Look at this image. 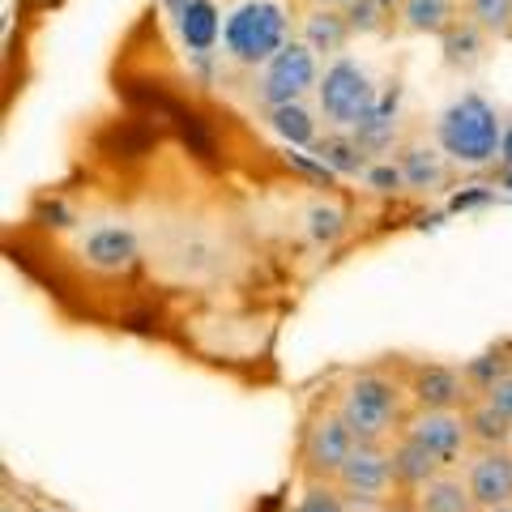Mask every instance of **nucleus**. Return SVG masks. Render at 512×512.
Listing matches in <instances>:
<instances>
[{"label": "nucleus", "mask_w": 512, "mask_h": 512, "mask_svg": "<svg viewBox=\"0 0 512 512\" xmlns=\"http://www.w3.org/2000/svg\"><path fill=\"white\" fill-rule=\"evenodd\" d=\"M329 393H333V406H338L342 423L355 431L359 444H393L414 410L402 372H384V367L346 372Z\"/></svg>", "instance_id": "f257e3e1"}, {"label": "nucleus", "mask_w": 512, "mask_h": 512, "mask_svg": "<svg viewBox=\"0 0 512 512\" xmlns=\"http://www.w3.org/2000/svg\"><path fill=\"white\" fill-rule=\"evenodd\" d=\"M431 141L444 150V158L453 167H491L500 163V146H504V116L495 111V103H487L483 94H461V99L448 103L436 124H431Z\"/></svg>", "instance_id": "f03ea898"}, {"label": "nucleus", "mask_w": 512, "mask_h": 512, "mask_svg": "<svg viewBox=\"0 0 512 512\" xmlns=\"http://www.w3.org/2000/svg\"><path fill=\"white\" fill-rule=\"evenodd\" d=\"M291 43V9L282 0H239L222 18V56L239 69H265Z\"/></svg>", "instance_id": "7ed1b4c3"}, {"label": "nucleus", "mask_w": 512, "mask_h": 512, "mask_svg": "<svg viewBox=\"0 0 512 512\" xmlns=\"http://www.w3.org/2000/svg\"><path fill=\"white\" fill-rule=\"evenodd\" d=\"M312 99H316V111L329 133H359L367 116L380 107V90L372 82V73H367L355 56H338L325 64Z\"/></svg>", "instance_id": "20e7f679"}, {"label": "nucleus", "mask_w": 512, "mask_h": 512, "mask_svg": "<svg viewBox=\"0 0 512 512\" xmlns=\"http://www.w3.org/2000/svg\"><path fill=\"white\" fill-rule=\"evenodd\" d=\"M355 448H359L355 431L342 423L338 406H333V393H325L312 406L308 419H303V431H299V474H303V483H333Z\"/></svg>", "instance_id": "39448f33"}, {"label": "nucleus", "mask_w": 512, "mask_h": 512, "mask_svg": "<svg viewBox=\"0 0 512 512\" xmlns=\"http://www.w3.org/2000/svg\"><path fill=\"white\" fill-rule=\"evenodd\" d=\"M320 73H325L320 56L308 52L299 39H291L265 69L252 73V99L261 103V111L286 107V103H308V94H316L320 86Z\"/></svg>", "instance_id": "423d86ee"}, {"label": "nucleus", "mask_w": 512, "mask_h": 512, "mask_svg": "<svg viewBox=\"0 0 512 512\" xmlns=\"http://www.w3.org/2000/svg\"><path fill=\"white\" fill-rule=\"evenodd\" d=\"M402 436L436 457L444 470H457L461 461H470V453H474L466 410H410Z\"/></svg>", "instance_id": "0eeeda50"}, {"label": "nucleus", "mask_w": 512, "mask_h": 512, "mask_svg": "<svg viewBox=\"0 0 512 512\" xmlns=\"http://www.w3.org/2000/svg\"><path fill=\"white\" fill-rule=\"evenodd\" d=\"M402 380L414 410H466L478 397L466 367H453V363H427V359L406 363Z\"/></svg>", "instance_id": "6e6552de"}, {"label": "nucleus", "mask_w": 512, "mask_h": 512, "mask_svg": "<svg viewBox=\"0 0 512 512\" xmlns=\"http://www.w3.org/2000/svg\"><path fill=\"white\" fill-rule=\"evenodd\" d=\"M333 487L346 495V504H389L393 495H402L393 478L389 444H359L342 474L333 478Z\"/></svg>", "instance_id": "1a4fd4ad"}, {"label": "nucleus", "mask_w": 512, "mask_h": 512, "mask_svg": "<svg viewBox=\"0 0 512 512\" xmlns=\"http://www.w3.org/2000/svg\"><path fill=\"white\" fill-rule=\"evenodd\" d=\"M461 474L478 508L512 504V448H474Z\"/></svg>", "instance_id": "9d476101"}, {"label": "nucleus", "mask_w": 512, "mask_h": 512, "mask_svg": "<svg viewBox=\"0 0 512 512\" xmlns=\"http://www.w3.org/2000/svg\"><path fill=\"white\" fill-rule=\"evenodd\" d=\"M350 35H355V30H350L346 13H338V9H303L299 22H295V39L308 47V52H316L325 64L346 56Z\"/></svg>", "instance_id": "9b49d317"}, {"label": "nucleus", "mask_w": 512, "mask_h": 512, "mask_svg": "<svg viewBox=\"0 0 512 512\" xmlns=\"http://www.w3.org/2000/svg\"><path fill=\"white\" fill-rule=\"evenodd\" d=\"M393 154H397L393 163L402 167L406 188H414V192H436V188L448 184V167H453V163L444 158V150L436 146V141H406V146H397Z\"/></svg>", "instance_id": "f8f14e48"}, {"label": "nucleus", "mask_w": 512, "mask_h": 512, "mask_svg": "<svg viewBox=\"0 0 512 512\" xmlns=\"http://www.w3.org/2000/svg\"><path fill=\"white\" fill-rule=\"evenodd\" d=\"M393 18H397V30H406V35L444 39L461 22V0H402L393 9Z\"/></svg>", "instance_id": "ddd939ff"}, {"label": "nucleus", "mask_w": 512, "mask_h": 512, "mask_svg": "<svg viewBox=\"0 0 512 512\" xmlns=\"http://www.w3.org/2000/svg\"><path fill=\"white\" fill-rule=\"evenodd\" d=\"M82 256L90 269H103V274H116L137 261V235L128 227H94L82 239Z\"/></svg>", "instance_id": "4468645a"}, {"label": "nucleus", "mask_w": 512, "mask_h": 512, "mask_svg": "<svg viewBox=\"0 0 512 512\" xmlns=\"http://www.w3.org/2000/svg\"><path fill=\"white\" fill-rule=\"evenodd\" d=\"M406 500H410V512H483L466 487V474H457V470L436 474L414 495H406Z\"/></svg>", "instance_id": "2eb2a0df"}, {"label": "nucleus", "mask_w": 512, "mask_h": 512, "mask_svg": "<svg viewBox=\"0 0 512 512\" xmlns=\"http://www.w3.org/2000/svg\"><path fill=\"white\" fill-rule=\"evenodd\" d=\"M175 30H180V43L188 52H214L222 43V18H218V5L214 0H188V5L175 13Z\"/></svg>", "instance_id": "dca6fc26"}, {"label": "nucleus", "mask_w": 512, "mask_h": 512, "mask_svg": "<svg viewBox=\"0 0 512 512\" xmlns=\"http://www.w3.org/2000/svg\"><path fill=\"white\" fill-rule=\"evenodd\" d=\"M389 461H393V478H397V491L402 495H414L423 483H431L436 474H444V466L431 453H423L414 440H406V436H397L393 444H389Z\"/></svg>", "instance_id": "f3484780"}, {"label": "nucleus", "mask_w": 512, "mask_h": 512, "mask_svg": "<svg viewBox=\"0 0 512 512\" xmlns=\"http://www.w3.org/2000/svg\"><path fill=\"white\" fill-rule=\"evenodd\" d=\"M265 124L274 128V133L282 141H291V146H308L316 150V141H320V111L308 107V103H286V107H269L265 111Z\"/></svg>", "instance_id": "a211bd4d"}, {"label": "nucleus", "mask_w": 512, "mask_h": 512, "mask_svg": "<svg viewBox=\"0 0 512 512\" xmlns=\"http://www.w3.org/2000/svg\"><path fill=\"white\" fill-rule=\"evenodd\" d=\"M440 43H444V64L448 69H461V73L478 69V64L487 60V52H491V35H483V30H478L474 22H466V18L448 30Z\"/></svg>", "instance_id": "6ab92c4d"}, {"label": "nucleus", "mask_w": 512, "mask_h": 512, "mask_svg": "<svg viewBox=\"0 0 512 512\" xmlns=\"http://www.w3.org/2000/svg\"><path fill=\"white\" fill-rule=\"evenodd\" d=\"M466 427H470L474 448H512V423L487 402V397H474L466 406Z\"/></svg>", "instance_id": "aec40b11"}, {"label": "nucleus", "mask_w": 512, "mask_h": 512, "mask_svg": "<svg viewBox=\"0 0 512 512\" xmlns=\"http://www.w3.org/2000/svg\"><path fill=\"white\" fill-rule=\"evenodd\" d=\"M461 18L491 39H512V0H461Z\"/></svg>", "instance_id": "412c9836"}, {"label": "nucleus", "mask_w": 512, "mask_h": 512, "mask_svg": "<svg viewBox=\"0 0 512 512\" xmlns=\"http://www.w3.org/2000/svg\"><path fill=\"white\" fill-rule=\"evenodd\" d=\"M316 154L325 158L333 171H342V175H363L367 167H372V163H367V154L359 150L355 133H329V137H320L316 141Z\"/></svg>", "instance_id": "4be33fe9"}, {"label": "nucleus", "mask_w": 512, "mask_h": 512, "mask_svg": "<svg viewBox=\"0 0 512 512\" xmlns=\"http://www.w3.org/2000/svg\"><path fill=\"white\" fill-rule=\"evenodd\" d=\"M308 235L316 239V244H333V239L342 235V210L329 201H316L308 210Z\"/></svg>", "instance_id": "5701e85b"}, {"label": "nucleus", "mask_w": 512, "mask_h": 512, "mask_svg": "<svg viewBox=\"0 0 512 512\" xmlns=\"http://www.w3.org/2000/svg\"><path fill=\"white\" fill-rule=\"evenodd\" d=\"M393 13L380 5V0H355V5L346 9V22L355 35H376V30H384V22H389Z\"/></svg>", "instance_id": "b1692460"}, {"label": "nucleus", "mask_w": 512, "mask_h": 512, "mask_svg": "<svg viewBox=\"0 0 512 512\" xmlns=\"http://www.w3.org/2000/svg\"><path fill=\"white\" fill-rule=\"evenodd\" d=\"M295 512H350V504L333 483H308V491H303Z\"/></svg>", "instance_id": "393cba45"}, {"label": "nucleus", "mask_w": 512, "mask_h": 512, "mask_svg": "<svg viewBox=\"0 0 512 512\" xmlns=\"http://www.w3.org/2000/svg\"><path fill=\"white\" fill-rule=\"evenodd\" d=\"M363 180L372 184V188H380V192H402V188H406L402 167H397L393 158H376V163L363 171Z\"/></svg>", "instance_id": "a878e982"}, {"label": "nucleus", "mask_w": 512, "mask_h": 512, "mask_svg": "<svg viewBox=\"0 0 512 512\" xmlns=\"http://www.w3.org/2000/svg\"><path fill=\"white\" fill-rule=\"evenodd\" d=\"M483 397H487V402H491V406L500 410L504 419L512 423V372H504L500 380H491L487 389H483Z\"/></svg>", "instance_id": "bb28decb"}, {"label": "nucleus", "mask_w": 512, "mask_h": 512, "mask_svg": "<svg viewBox=\"0 0 512 512\" xmlns=\"http://www.w3.org/2000/svg\"><path fill=\"white\" fill-rule=\"evenodd\" d=\"M500 167L512 171V120H504V146H500Z\"/></svg>", "instance_id": "cd10ccee"}, {"label": "nucleus", "mask_w": 512, "mask_h": 512, "mask_svg": "<svg viewBox=\"0 0 512 512\" xmlns=\"http://www.w3.org/2000/svg\"><path fill=\"white\" fill-rule=\"evenodd\" d=\"M355 0H308V9H338V13H346Z\"/></svg>", "instance_id": "c85d7f7f"}, {"label": "nucleus", "mask_w": 512, "mask_h": 512, "mask_svg": "<svg viewBox=\"0 0 512 512\" xmlns=\"http://www.w3.org/2000/svg\"><path fill=\"white\" fill-rule=\"evenodd\" d=\"M163 5H167V13H171V18H175V13H180V9L188 5V0H163Z\"/></svg>", "instance_id": "c756f323"}, {"label": "nucleus", "mask_w": 512, "mask_h": 512, "mask_svg": "<svg viewBox=\"0 0 512 512\" xmlns=\"http://www.w3.org/2000/svg\"><path fill=\"white\" fill-rule=\"evenodd\" d=\"M380 5H384V9H389V13H393L397 5H402V0H380Z\"/></svg>", "instance_id": "7c9ffc66"}, {"label": "nucleus", "mask_w": 512, "mask_h": 512, "mask_svg": "<svg viewBox=\"0 0 512 512\" xmlns=\"http://www.w3.org/2000/svg\"><path fill=\"white\" fill-rule=\"evenodd\" d=\"M483 512H512V504H500V508H483Z\"/></svg>", "instance_id": "2f4dec72"}, {"label": "nucleus", "mask_w": 512, "mask_h": 512, "mask_svg": "<svg viewBox=\"0 0 512 512\" xmlns=\"http://www.w3.org/2000/svg\"><path fill=\"white\" fill-rule=\"evenodd\" d=\"M0 512H18V508H13V504H5V508H0Z\"/></svg>", "instance_id": "473e14b6"}, {"label": "nucleus", "mask_w": 512, "mask_h": 512, "mask_svg": "<svg viewBox=\"0 0 512 512\" xmlns=\"http://www.w3.org/2000/svg\"><path fill=\"white\" fill-rule=\"evenodd\" d=\"M35 512H56V508H35Z\"/></svg>", "instance_id": "72a5a7b5"}]
</instances>
